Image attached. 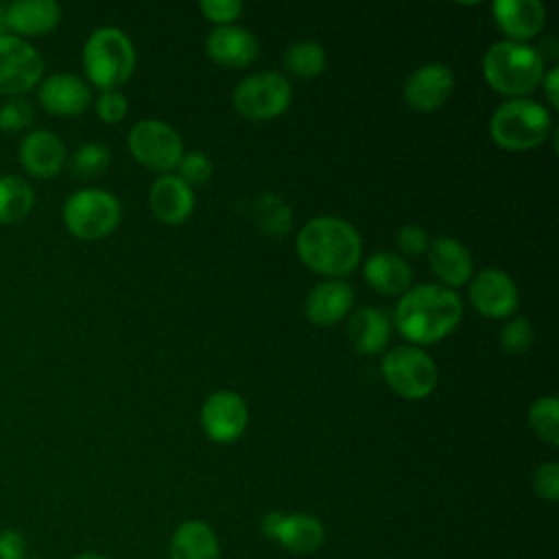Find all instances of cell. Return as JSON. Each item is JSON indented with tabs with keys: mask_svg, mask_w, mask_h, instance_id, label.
Instances as JSON below:
<instances>
[{
	"mask_svg": "<svg viewBox=\"0 0 559 559\" xmlns=\"http://www.w3.org/2000/svg\"><path fill=\"white\" fill-rule=\"evenodd\" d=\"M463 317L461 297L439 284H419L402 293L393 321L404 338L430 345L445 338Z\"/></svg>",
	"mask_w": 559,
	"mask_h": 559,
	"instance_id": "6da1fadb",
	"label": "cell"
},
{
	"mask_svg": "<svg viewBox=\"0 0 559 559\" xmlns=\"http://www.w3.org/2000/svg\"><path fill=\"white\" fill-rule=\"evenodd\" d=\"M297 255L319 275L343 277L360 262V234L352 223L338 216H317L299 229Z\"/></svg>",
	"mask_w": 559,
	"mask_h": 559,
	"instance_id": "7a4b0ae2",
	"label": "cell"
},
{
	"mask_svg": "<svg viewBox=\"0 0 559 559\" xmlns=\"http://www.w3.org/2000/svg\"><path fill=\"white\" fill-rule=\"evenodd\" d=\"M483 76L498 94L524 98L544 79V57L537 48L502 39L487 48L483 55Z\"/></svg>",
	"mask_w": 559,
	"mask_h": 559,
	"instance_id": "3957f363",
	"label": "cell"
},
{
	"mask_svg": "<svg viewBox=\"0 0 559 559\" xmlns=\"http://www.w3.org/2000/svg\"><path fill=\"white\" fill-rule=\"evenodd\" d=\"M83 68L103 92L124 85L135 68V48L129 35L116 26L96 28L83 46Z\"/></svg>",
	"mask_w": 559,
	"mask_h": 559,
	"instance_id": "277c9868",
	"label": "cell"
},
{
	"mask_svg": "<svg viewBox=\"0 0 559 559\" xmlns=\"http://www.w3.org/2000/svg\"><path fill=\"white\" fill-rule=\"evenodd\" d=\"M552 120L544 105L531 98H511L502 103L491 120V140L507 151H528L546 142Z\"/></svg>",
	"mask_w": 559,
	"mask_h": 559,
	"instance_id": "5b68a950",
	"label": "cell"
},
{
	"mask_svg": "<svg viewBox=\"0 0 559 559\" xmlns=\"http://www.w3.org/2000/svg\"><path fill=\"white\" fill-rule=\"evenodd\" d=\"M122 216L118 197L100 188H83L63 203V223L70 234L83 240L109 236Z\"/></svg>",
	"mask_w": 559,
	"mask_h": 559,
	"instance_id": "8992f818",
	"label": "cell"
},
{
	"mask_svg": "<svg viewBox=\"0 0 559 559\" xmlns=\"http://www.w3.org/2000/svg\"><path fill=\"white\" fill-rule=\"evenodd\" d=\"M384 382L406 400H421L437 386V365L424 349L415 345H400L382 358Z\"/></svg>",
	"mask_w": 559,
	"mask_h": 559,
	"instance_id": "52a82bcc",
	"label": "cell"
},
{
	"mask_svg": "<svg viewBox=\"0 0 559 559\" xmlns=\"http://www.w3.org/2000/svg\"><path fill=\"white\" fill-rule=\"evenodd\" d=\"M293 87L280 72L266 70L242 79L231 94L234 109L247 120H271L288 109Z\"/></svg>",
	"mask_w": 559,
	"mask_h": 559,
	"instance_id": "ba28073f",
	"label": "cell"
},
{
	"mask_svg": "<svg viewBox=\"0 0 559 559\" xmlns=\"http://www.w3.org/2000/svg\"><path fill=\"white\" fill-rule=\"evenodd\" d=\"M127 144L135 162L157 173L175 170L183 157L179 133L170 124L155 118L135 122L129 131Z\"/></svg>",
	"mask_w": 559,
	"mask_h": 559,
	"instance_id": "9c48e42d",
	"label": "cell"
},
{
	"mask_svg": "<svg viewBox=\"0 0 559 559\" xmlns=\"http://www.w3.org/2000/svg\"><path fill=\"white\" fill-rule=\"evenodd\" d=\"M44 74V59L24 39L0 35V94L22 96L33 90Z\"/></svg>",
	"mask_w": 559,
	"mask_h": 559,
	"instance_id": "30bf717a",
	"label": "cell"
},
{
	"mask_svg": "<svg viewBox=\"0 0 559 559\" xmlns=\"http://www.w3.org/2000/svg\"><path fill=\"white\" fill-rule=\"evenodd\" d=\"M472 306L489 319H507L520 306V293L509 273L500 269H483L469 284Z\"/></svg>",
	"mask_w": 559,
	"mask_h": 559,
	"instance_id": "8fae6325",
	"label": "cell"
},
{
	"mask_svg": "<svg viewBox=\"0 0 559 559\" xmlns=\"http://www.w3.org/2000/svg\"><path fill=\"white\" fill-rule=\"evenodd\" d=\"M249 421L245 400L234 391H216L201 406L203 432L216 443L236 441Z\"/></svg>",
	"mask_w": 559,
	"mask_h": 559,
	"instance_id": "7c38bea8",
	"label": "cell"
},
{
	"mask_svg": "<svg viewBox=\"0 0 559 559\" xmlns=\"http://www.w3.org/2000/svg\"><path fill=\"white\" fill-rule=\"evenodd\" d=\"M454 92V74L445 63L432 61L411 72L404 83V98L417 111H435Z\"/></svg>",
	"mask_w": 559,
	"mask_h": 559,
	"instance_id": "4fadbf2b",
	"label": "cell"
},
{
	"mask_svg": "<svg viewBox=\"0 0 559 559\" xmlns=\"http://www.w3.org/2000/svg\"><path fill=\"white\" fill-rule=\"evenodd\" d=\"M491 13L498 28L511 41L526 44V39L539 35L546 24V7L539 0H496Z\"/></svg>",
	"mask_w": 559,
	"mask_h": 559,
	"instance_id": "5bb4252c",
	"label": "cell"
},
{
	"mask_svg": "<svg viewBox=\"0 0 559 559\" xmlns=\"http://www.w3.org/2000/svg\"><path fill=\"white\" fill-rule=\"evenodd\" d=\"M205 52L212 61L227 68H245L258 59L260 44L255 35L242 26H216L205 39Z\"/></svg>",
	"mask_w": 559,
	"mask_h": 559,
	"instance_id": "9a60e30c",
	"label": "cell"
},
{
	"mask_svg": "<svg viewBox=\"0 0 559 559\" xmlns=\"http://www.w3.org/2000/svg\"><path fill=\"white\" fill-rule=\"evenodd\" d=\"M20 164L22 168L39 179H50L59 175L66 164V146L61 138L52 131L37 129L31 131L20 142Z\"/></svg>",
	"mask_w": 559,
	"mask_h": 559,
	"instance_id": "2e32d148",
	"label": "cell"
},
{
	"mask_svg": "<svg viewBox=\"0 0 559 559\" xmlns=\"http://www.w3.org/2000/svg\"><path fill=\"white\" fill-rule=\"evenodd\" d=\"M37 98L41 103V107L48 114L55 116H76L83 114L92 100L90 87L83 79L74 76V74H52L48 76L39 90H37Z\"/></svg>",
	"mask_w": 559,
	"mask_h": 559,
	"instance_id": "e0dca14e",
	"label": "cell"
},
{
	"mask_svg": "<svg viewBox=\"0 0 559 559\" xmlns=\"http://www.w3.org/2000/svg\"><path fill=\"white\" fill-rule=\"evenodd\" d=\"M148 205L162 223L179 225L194 210V192L181 177L162 175L151 183Z\"/></svg>",
	"mask_w": 559,
	"mask_h": 559,
	"instance_id": "ac0fdd59",
	"label": "cell"
},
{
	"mask_svg": "<svg viewBox=\"0 0 559 559\" xmlns=\"http://www.w3.org/2000/svg\"><path fill=\"white\" fill-rule=\"evenodd\" d=\"M428 262L435 275L445 284V288L463 286L472 280L474 260L469 249L450 236H441L428 245Z\"/></svg>",
	"mask_w": 559,
	"mask_h": 559,
	"instance_id": "d6986e66",
	"label": "cell"
},
{
	"mask_svg": "<svg viewBox=\"0 0 559 559\" xmlns=\"http://www.w3.org/2000/svg\"><path fill=\"white\" fill-rule=\"evenodd\" d=\"M7 31L15 37H39L57 28L61 20V7L55 0H15L7 4Z\"/></svg>",
	"mask_w": 559,
	"mask_h": 559,
	"instance_id": "ffe728a7",
	"label": "cell"
},
{
	"mask_svg": "<svg viewBox=\"0 0 559 559\" xmlns=\"http://www.w3.org/2000/svg\"><path fill=\"white\" fill-rule=\"evenodd\" d=\"M354 304V288L343 280H325L306 297V317L317 325H332L347 317Z\"/></svg>",
	"mask_w": 559,
	"mask_h": 559,
	"instance_id": "44dd1931",
	"label": "cell"
},
{
	"mask_svg": "<svg viewBox=\"0 0 559 559\" xmlns=\"http://www.w3.org/2000/svg\"><path fill=\"white\" fill-rule=\"evenodd\" d=\"M362 275L367 284L382 295H402L413 282L411 264L393 251H378L369 255L362 266Z\"/></svg>",
	"mask_w": 559,
	"mask_h": 559,
	"instance_id": "7402d4cb",
	"label": "cell"
},
{
	"mask_svg": "<svg viewBox=\"0 0 559 559\" xmlns=\"http://www.w3.org/2000/svg\"><path fill=\"white\" fill-rule=\"evenodd\" d=\"M391 336V321L384 310L365 306L358 308L347 323V338L360 354H378Z\"/></svg>",
	"mask_w": 559,
	"mask_h": 559,
	"instance_id": "603a6c76",
	"label": "cell"
},
{
	"mask_svg": "<svg viewBox=\"0 0 559 559\" xmlns=\"http://www.w3.org/2000/svg\"><path fill=\"white\" fill-rule=\"evenodd\" d=\"M168 559H218L216 533L201 520L179 524L170 539Z\"/></svg>",
	"mask_w": 559,
	"mask_h": 559,
	"instance_id": "cb8c5ba5",
	"label": "cell"
},
{
	"mask_svg": "<svg viewBox=\"0 0 559 559\" xmlns=\"http://www.w3.org/2000/svg\"><path fill=\"white\" fill-rule=\"evenodd\" d=\"M323 537H325V531L317 518L308 513H290V515L284 513L273 539H277L290 552L306 555V552H314L323 544Z\"/></svg>",
	"mask_w": 559,
	"mask_h": 559,
	"instance_id": "d4e9b609",
	"label": "cell"
},
{
	"mask_svg": "<svg viewBox=\"0 0 559 559\" xmlns=\"http://www.w3.org/2000/svg\"><path fill=\"white\" fill-rule=\"evenodd\" d=\"M35 203L31 183L17 175H0V223L22 221Z\"/></svg>",
	"mask_w": 559,
	"mask_h": 559,
	"instance_id": "484cf974",
	"label": "cell"
},
{
	"mask_svg": "<svg viewBox=\"0 0 559 559\" xmlns=\"http://www.w3.org/2000/svg\"><path fill=\"white\" fill-rule=\"evenodd\" d=\"M255 225L269 236H286L293 227V212L286 201L275 197L273 192H264L255 199L253 207Z\"/></svg>",
	"mask_w": 559,
	"mask_h": 559,
	"instance_id": "4316f807",
	"label": "cell"
},
{
	"mask_svg": "<svg viewBox=\"0 0 559 559\" xmlns=\"http://www.w3.org/2000/svg\"><path fill=\"white\" fill-rule=\"evenodd\" d=\"M325 50L317 41H297L286 48L284 52V66L290 74L301 79L319 76L325 70Z\"/></svg>",
	"mask_w": 559,
	"mask_h": 559,
	"instance_id": "83f0119b",
	"label": "cell"
},
{
	"mask_svg": "<svg viewBox=\"0 0 559 559\" xmlns=\"http://www.w3.org/2000/svg\"><path fill=\"white\" fill-rule=\"evenodd\" d=\"M528 426L548 445H559V400L555 395L537 397L528 408Z\"/></svg>",
	"mask_w": 559,
	"mask_h": 559,
	"instance_id": "f1b7e54d",
	"label": "cell"
},
{
	"mask_svg": "<svg viewBox=\"0 0 559 559\" xmlns=\"http://www.w3.org/2000/svg\"><path fill=\"white\" fill-rule=\"evenodd\" d=\"M107 166H109V151L96 142L83 144L72 155V162H70L72 173L83 179H94V177L103 175L107 170Z\"/></svg>",
	"mask_w": 559,
	"mask_h": 559,
	"instance_id": "f546056e",
	"label": "cell"
},
{
	"mask_svg": "<svg viewBox=\"0 0 559 559\" xmlns=\"http://www.w3.org/2000/svg\"><path fill=\"white\" fill-rule=\"evenodd\" d=\"M535 341V330L528 319L524 317H513L504 323L500 330V345L509 354H524L533 347Z\"/></svg>",
	"mask_w": 559,
	"mask_h": 559,
	"instance_id": "4dcf8cb0",
	"label": "cell"
},
{
	"mask_svg": "<svg viewBox=\"0 0 559 559\" xmlns=\"http://www.w3.org/2000/svg\"><path fill=\"white\" fill-rule=\"evenodd\" d=\"M177 168H179L177 177H181L190 188L199 186V183H205L212 177V162L201 151L183 153V157H181Z\"/></svg>",
	"mask_w": 559,
	"mask_h": 559,
	"instance_id": "1f68e13d",
	"label": "cell"
},
{
	"mask_svg": "<svg viewBox=\"0 0 559 559\" xmlns=\"http://www.w3.org/2000/svg\"><path fill=\"white\" fill-rule=\"evenodd\" d=\"M33 107L26 98H9L2 107H0V129L4 131H20L26 129L33 122Z\"/></svg>",
	"mask_w": 559,
	"mask_h": 559,
	"instance_id": "d6a6232c",
	"label": "cell"
},
{
	"mask_svg": "<svg viewBox=\"0 0 559 559\" xmlns=\"http://www.w3.org/2000/svg\"><path fill=\"white\" fill-rule=\"evenodd\" d=\"M199 9L205 15V20H210L218 26H227L240 17L242 2L240 0H203L199 4Z\"/></svg>",
	"mask_w": 559,
	"mask_h": 559,
	"instance_id": "836d02e7",
	"label": "cell"
},
{
	"mask_svg": "<svg viewBox=\"0 0 559 559\" xmlns=\"http://www.w3.org/2000/svg\"><path fill=\"white\" fill-rule=\"evenodd\" d=\"M94 107H96L98 118L103 122H107V124H116V122H120L127 116V98L118 90L103 92Z\"/></svg>",
	"mask_w": 559,
	"mask_h": 559,
	"instance_id": "e575fe53",
	"label": "cell"
},
{
	"mask_svg": "<svg viewBox=\"0 0 559 559\" xmlns=\"http://www.w3.org/2000/svg\"><path fill=\"white\" fill-rule=\"evenodd\" d=\"M533 489L537 496L555 502L559 498V465L555 461L544 463L533 474Z\"/></svg>",
	"mask_w": 559,
	"mask_h": 559,
	"instance_id": "d590c367",
	"label": "cell"
},
{
	"mask_svg": "<svg viewBox=\"0 0 559 559\" xmlns=\"http://www.w3.org/2000/svg\"><path fill=\"white\" fill-rule=\"evenodd\" d=\"M395 245L402 253L406 255H419L424 251H428V234L424 227L419 225H404L395 231Z\"/></svg>",
	"mask_w": 559,
	"mask_h": 559,
	"instance_id": "8d00e7d4",
	"label": "cell"
},
{
	"mask_svg": "<svg viewBox=\"0 0 559 559\" xmlns=\"http://www.w3.org/2000/svg\"><path fill=\"white\" fill-rule=\"evenodd\" d=\"M26 539L17 528L0 531V559H24Z\"/></svg>",
	"mask_w": 559,
	"mask_h": 559,
	"instance_id": "74e56055",
	"label": "cell"
},
{
	"mask_svg": "<svg viewBox=\"0 0 559 559\" xmlns=\"http://www.w3.org/2000/svg\"><path fill=\"white\" fill-rule=\"evenodd\" d=\"M542 85H544V92H546L548 103H550L552 107H559V70H557V68H550L548 72H544Z\"/></svg>",
	"mask_w": 559,
	"mask_h": 559,
	"instance_id": "f35d334b",
	"label": "cell"
},
{
	"mask_svg": "<svg viewBox=\"0 0 559 559\" xmlns=\"http://www.w3.org/2000/svg\"><path fill=\"white\" fill-rule=\"evenodd\" d=\"M282 515H284V513H280V511H271V513H266V515L262 518V533H264L266 537H275Z\"/></svg>",
	"mask_w": 559,
	"mask_h": 559,
	"instance_id": "ab89813d",
	"label": "cell"
},
{
	"mask_svg": "<svg viewBox=\"0 0 559 559\" xmlns=\"http://www.w3.org/2000/svg\"><path fill=\"white\" fill-rule=\"evenodd\" d=\"M4 13H7V4L0 2V35H7V20H4Z\"/></svg>",
	"mask_w": 559,
	"mask_h": 559,
	"instance_id": "60d3db41",
	"label": "cell"
},
{
	"mask_svg": "<svg viewBox=\"0 0 559 559\" xmlns=\"http://www.w3.org/2000/svg\"><path fill=\"white\" fill-rule=\"evenodd\" d=\"M72 559H107L105 555H98V552H81V555H76V557H72Z\"/></svg>",
	"mask_w": 559,
	"mask_h": 559,
	"instance_id": "b9f144b4",
	"label": "cell"
}]
</instances>
